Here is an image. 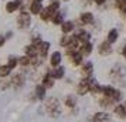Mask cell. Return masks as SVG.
Instances as JSON below:
<instances>
[{
	"label": "cell",
	"instance_id": "cell-1",
	"mask_svg": "<svg viewBox=\"0 0 126 122\" xmlns=\"http://www.w3.org/2000/svg\"><path fill=\"white\" fill-rule=\"evenodd\" d=\"M44 109H46V112L51 118H58V116L63 114L61 102L55 97H47L46 101H44Z\"/></svg>",
	"mask_w": 126,
	"mask_h": 122
},
{
	"label": "cell",
	"instance_id": "cell-2",
	"mask_svg": "<svg viewBox=\"0 0 126 122\" xmlns=\"http://www.w3.org/2000/svg\"><path fill=\"white\" fill-rule=\"evenodd\" d=\"M31 14L29 10H23V12L18 13L17 16V27L20 30H27L31 27Z\"/></svg>",
	"mask_w": 126,
	"mask_h": 122
},
{
	"label": "cell",
	"instance_id": "cell-3",
	"mask_svg": "<svg viewBox=\"0 0 126 122\" xmlns=\"http://www.w3.org/2000/svg\"><path fill=\"white\" fill-rule=\"evenodd\" d=\"M26 81H27V77H26L24 72H16V74H13L12 78H10L12 88L16 89V91H20V89L26 85Z\"/></svg>",
	"mask_w": 126,
	"mask_h": 122
},
{
	"label": "cell",
	"instance_id": "cell-4",
	"mask_svg": "<svg viewBox=\"0 0 126 122\" xmlns=\"http://www.w3.org/2000/svg\"><path fill=\"white\" fill-rule=\"evenodd\" d=\"M125 74H126V67L125 65H122L120 63H116V64L110 68V78L113 80V81H122V78L125 77Z\"/></svg>",
	"mask_w": 126,
	"mask_h": 122
},
{
	"label": "cell",
	"instance_id": "cell-5",
	"mask_svg": "<svg viewBox=\"0 0 126 122\" xmlns=\"http://www.w3.org/2000/svg\"><path fill=\"white\" fill-rule=\"evenodd\" d=\"M75 91L78 97H85L89 94V78H81L75 85Z\"/></svg>",
	"mask_w": 126,
	"mask_h": 122
},
{
	"label": "cell",
	"instance_id": "cell-6",
	"mask_svg": "<svg viewBox=\"0 0 126 122\" xmlns=\"http://www.w3.org/2000/svg\"><path fill=\"white\" fill-rule=\"evenodd\" d=\"M94 74V63L92 61H84L79 67V75L81 78H91Z\"/></svg>",
	"mask_w": 126,
	"mask_h": 122
},
{
	"label": "cell",
	"instance_id": "cell-7",
	"mask_svg": "<svg viewBox=\"0 0 126 122\" xmlns=\"http://www.w3.org/2000/svg\"><path fill=\"white\" fill-rule=\"evenodd\" d=\"M96 48H98V54L102 55V57H109V55L113 52V47H112V44L108 43L106 40L101 41V43L98 44Z\"/></svg>",
	"mask_w": 126,
	"mask_h": 122
},
{
	"label": "cell",
	"instance_id": "cell-8",
	"mask_svg": "<svg viewBox=\"0 0 126 122\" xmlns=\"http://www.w3.org/2000/svg\"><path fill=\"white\" fill-rule=\"evenodd\" d=\"M63 63V52L60 50H55L50 54L48 57V64H50V68H55V67H60Z\"/></svg>",
	"mask_w": 126,
	"mask_h": 122
},
{
	"label": "cell",
	"instance_id": "cell-9",
	"mask_svg": "<svg viewBox=\"0 0 126 122\" xmlns=\"http://www.w3.org/2000/svg\"><path fill=\"white\" fill-rule=\"evenodd\" d=\"M40 82L46 87V89H51V88H54V85H55V80L52 78L51 72H50V68H46L44 74L41 75Z\"/></svg>",
	"mask_w": 126,
	"mask_h": 122
},
{
	"label": "cell",
	"instance_id": "cell-10",
	"mask_svg": "<svg viewBox=\"0 0 126 122\" xmlns=\"http://www.w3.org/2000/svg\"><path fill=\"white\" fill-rule=\"evenodd\" d=\"M64 106L67 108V109H75L77 106H78V95L77 94H67L65 95V98H64Z\"/></svg>",
	"mask_w": 126,
	"mask_h": 122
},
{
	"label": "cell",
	"instance_id": "cell-11",
	"mask_svg": "<svg viewBox=\"0 0 126 122\" xmlns=\"http://www.w3.org/2000/svg\"><path fill=\"white\" fill-rule=\"evenodd\" d=\"M91 122H112V115L108 111H98L92 115Z\"/></svg>",
	"mask_w": 126,
	"mask_h": 122
},
{
	"label": "cell",
	"instance_id": "cell-12",
	"mask_svg": "<svg viewBox=\"0 0 126 122\" xmlns=\"http://www.w3.org/2000/svg\"><path fill=\"white\" fill-rule=\"evenodd\" d=\"M67 58H68V61L71 63V65H72V67H77V68H78V67H81V65H82V63L85 61V60H84L85 57H84L79 51L69 54V55H67Z\"/></svg>",
	"mask_w": 126,
	"mask_h": 122
},
{
	"label": "cell",
	"instance_id": "cell-13",
	"mask_svg": "<svg viewBox=\"0 0 126 122\" xmlns=\"http://www.w3.org/2000/svg\"><path fill=\"white\" fill-rule=\"evenodd\" d=\"M34 95H35V98H37L38 102H44V101H46V98H47V89H46V87H44L41 82L35 84Z\"/></svg>",
	"mask_w": 126,
	"mask_h": 122
},
{
	"label": "cell",
	"instance_id": "cell-14",
	"mask_svg": "<svg viewBox=\"0 0 126 122\" xmlns=\"http://www.w3.org/2000/svg\"><path fill=\"white\" fill-rule=\"evenodd\" d=\"M98 105L101 106V109L102 111H109V109H113L115 108V102L112 101L110 98H108V97H101V98L98 99Z\"/></svg>",
	"mask_w": 126,
	"mask_h": 122
},
{
	"label": "cell",
	"instance_id": "cell-15",
	"mask_svg": "<svg viewBox=\"0 0 126 122\" xmlns=\"http://www.w3.org/2000/svg\"><path fill=\"white\" fill-rule=\"evenodd\" d=\"M50 48H51V43L50 41H41L40 46L37 47V51H38V55H40L41 58H44L46 60L47 57H48V52H50Z\"/></svg>",
	"mask_w": 126,
	"mask_h": 122
},
{
	"label": "cell",
	"instance_id": "cell-16",
	"mask_svg": "<svg viewBox=\"0 0 126 122\" xmlns=\"http://www.w3.org/2000/svg\"><path fill=\"white\" fill-rule=\"evenodd\" d=\"M60 27H61V33L63 34H72L75 31V29H77L75 21H72V20H64V23Z\"/></svg>",
	"mask_w": 126,
	"mask_h": 122
},
{
	"label": "cell",
	"instance_id": "cell-17",
	"mask_svg": "<svg viewBox=\"0 0 126 122\" xmlns=\"http://www.w3.org/2000/svg\"><path fill=\"white\" fill-rule=\"evenodd\" d=\"M43 9H44V6H43V3H40V1H34V0H31L29 4V12L31 16H40V13L43 12Z\"/></svg>",
	"mask_w": 126,
	"mask_h": 122
},
{
	"label": "cell",
	"instance_id": "cell-18",
	"mask_svg": "<svg viewBox=\"0 0 126 122\" xmlns=\"http://www.w3.org/2000/svg\"><path fill=\"white\" fill-rule=\"evenodd\" d=\"M65 70L67 68L64 65H60V67H55V68H50V72H51L52 78L55 81H60V80L65 78Z\"/></svg>",
	"mask_w": 126,
	"mask_h": 122
},
{
	"label": "cell",
	"instance_id": "cell-19",
	"mask_svg": "<svg viewBox=\"0 0 126 122\" xmlns=\"http://www.w3.org/2000/svg\"><path fill=\"white\" fill-rule=\"evenodd\" d=\"M20 7H21V0H9L4 4V9L7 13L17 12V10H20Z\"/></svg>",
	"mask_w": 126,
	"mask_h": 122
},
{
	"label": "cell",
	"instance_id": "cell-20",
	"mask_svg": "<svg viewBox=\"0 0 126 122\" xmlns=\"http://www.w3.org/2000/svg\"><path fill=\"white\" fill-rule=\"evenodd\" d=\"M113 115L119 119H126V106L125 104H116L113 109Z\"/></svg>",
	"mask_w": 126,
	"mask_h": 122
},
{
	"label": "cell",
	"instance_id": "cell-21",
	"mask_svg": "<svg viewBox=\"0 0 126 122\" xmlns=\"http://www.w3.org/2000/svg\"><path fill=\"white\" fill-rule=\"evenodd\" d=\"M116 89H118V88L115 87V85H112V84H106V85H102V92H101V95H103V97H108V98L112 99L113 94L116 92Z\"/></svg>",
	"mask_w": 126,
	"mask_h": 122
},
{
	"label": "cell",
	"instance_id": "cell-22",
	"mask_svg": "<svg viewBox=\"0 0 126 122\" xmlns=\"http://www.w3.org/2000/svg\"><path fill=\"white\" fill-rule=\"evenodd\" d=\"M118 38H119V30L116 29V27H113V29L109 30L108 34H106V41H108V43H110V44L113 46L115 43L118 41Z\"/></svg>",
	"mask_w": 126,
	"mask_h": 122
},
{
	"label": "cell",
	"instance_id": "cell-23",
	"mask_svg": "<svg viewBox=\"0 0 126 122\" xmlns=\"http://www.w3.org/2000/svg\"><path fill=\"white\" fill-rule=\"evenodd\" d=\"M79 52L84 55V57H89L92 52H94V44H92V41H89V43H85V44H81Z\"/></svg>",
	"mask_w": 126,
	"mask_h": 122
},
{
	"label": "cell",
	"instance_id": "cell-24",
	"mask_svg": "<svg viewBox=\"0 0 126 122\" xmlns=\"http://www.w3.org/2000/svg\"><path fill=\"white\" fill-rule=\"evenodd\" d=\"M24 54L30 58H34L38 55V51H37V47H34L31 43L27 44V46H24Z\"/></svg>",
	"mask_w": 126,
	"mask_h": 122
},
{
	"label": "cell",
	"instance_id": "cell-25",
	"mask_svg": "<svg viewBox=\"0 0 126 122\" xmlns=\"http://www.w3.org/2000/svg\"><path fill=\"white\" fill-rule=\"evenodd\" d=\"M64 20H65V17L63 16V13L58 10V12H55L54 14H52V17H51L50 21H51L54 26H61V24L64 23Z\"/></svg>",
	"mask_w": 126,
	"mask_h": 122
},
{
	"label": "cell",
	"instance_id": "cell-26",
	"mask_svg": "<svg viewBox=\"0 0 126 122\" xmlns=\"http://www.w3.org/2000/svg\"><path fill=\"white\" fill-rule=\"evenodd\" d=\"M54 13H55V12L50 10L48 7H44V9H43V12L40 13V20H41V21H50Z\"/></svg>",
	"mask_w": 126,
	"mask_h": 122
},
{
	"label": "cell",
	"instance_id": "cell-27",
	"mask_svg": "<svg viewBox=\"0 0 126 122\" xmlns=\"http://www.w3.org/2000/svg\"><path fill=\"white\" fill-rule=\"evenodd\" d=\"M7 65H9V67H10V70H16V68H17L18 67V57L17 55H9V57H7V63H6Z\"/></svg>",
	"mask_w": 126,
	"mask_h": 122
},
{
	"label": "cell",
	"instance_id": "cell-28",
	"mask_svg": "<svg viewBox=\"0 0 126 122\" xmlns=\"http://www.w3.org/2000/svg\"><path fill=\"white\" fill-rule=\"evenodd\" d=\"M18 65L23 67V68H29V67H31V58L27 57L26 54L20 55V57H18Z\"/></svg>",
	"mask_w": 126,
	"mask_h": 122
},
{
	"label": "cell",
	"instance_id": "cell-29",
	"mask_svg": "<svg viewBox=\"0 0 126 122\" xmlns=\"http://www.w3.org/2000/svg\"><path fill=\"white\" fill-rule=\"evenodd\" d=\"M12 74V70L7 64H0V80L1 78H7V77Z\"/></svg>",
	"mask_w": 126,
	"mask_h": 122
},
{
	"label": "cell",
	"instance_id": "cell-30",
	"mask_svg": "<svg viewBox=\"0 0 126 122\" xmlns=\"http://www.w3.org/2000/svg\"><path fill=\"white\" fill-rule=\"evenodd\" d=\"M48 9L52 10V12H58L61 9V1L60 0H50V4H48Z\"/></svg>",
	"mask_w": 126,
	"mask_h": 122
},
{
	"label": "cell",
	"instance_id": "cell-31",
	"mask_svg": "<svg viewBox=\"0 0 126 122\" xmlns=\"http://www.w3.org/2000/svg\"><path fill=\"white\" fill-rule=\"evenodd\" d=\"M10 88H12L10 80H7V78H1V80H0V89H1V91H7V89H10Z\"/></svg>",
	"mask_w": 126,
	"mask_h": 122
},
{
	"label": "cell",
	"instance_id": "cell-32",
	"mask_svg": "<svg viewBox=\"0 0 126 122\" xmlns=\"http://www.w3.org/2000/svg\"><path fill=\"white\" fill-rule=\"evenodd\" d=\"M120 54H122V57H123V60H126V43H125V44H122V46H120Z\"/></svg>",
	"mask_w": 126,
	"mask_h": 122
},
{
	"label": "cell",
	"instance_id": "cell-33",
	"mask_svg": "<svg viewBox=\"0 0 126 122\" xmlns=\"http://www.w3.org/2000/svg\"><path fill=\"white\" fill-rule=\"evenodd\" d=\"M6 37H4V35L3 34H0V48H1V47H4V44H6Z\"/></svg>",
	"mask_w": 126,
	"mask_h": 122
},
{
	"label": "cell",
	"instance_id": "cell-34",
	"mask_svg": "<svg viewBox=\"0 0 126 122\" xmlns=\"http://www.w3.org/2000/svg\"><path fill=\"white\" fill-rule=\"evenodd\" d=\"M13 35H14V33L10 30V31H7L6 34H4V37H6V40H9V38H13Z\"/></svg>",
	"mask_w": 126,
	"mask_h": 122
},
{
	"label": "cell",
	"instance_id": "cell-35",
	"mask_svg": "<svg viewBox=\"0 0 126 122\" xmlns=\"http://www.w3.org/2000/svg\"><path fill=\"white\" fill-rule=\"evenodd\" d=\"M94 1H95V4H98V6H103L106 3V0H94Z\"/></svg>",
	"mask_w": 126,
	"mask_h": 122
},
{
	"label": "cell",
	"instance_id": "cell-36",
	"mask_svg": "<svg viewBox=\"0 0 126 122\" xmlns=\"http://www.w3.org/2000/svg\"><path fill=\"white\" fill-rule=\"evenodd\" d=\"M34 1H40V3H41V1H44V0H34Z\"/></svg>",
	"mask_w": 126,
	"mask_h": 122
},
{
	"label": "cell",
	"instance_id": "cell-37",
	"mask_svg": "<svg viewBox=\"0 0 126 122\" xmlns=\"http://www.w3.org/2000/svg\"><path fill=\"white\" fill-rule=\"evenodd\" d=\"M123 104H125V106H126V101H125V102H123Z\"/></svg>",
	"mask_w": 126,
	"mask_h": 122
},
{
	"label": "cell",
	"instance_id": "cell-38",
	"mask_svg": "<svg viewBox=\"0 0 126 122\" xmlns=\"http://www.w3.org/2000/svg\"><path fill=\"white\" fill-rule=\"evenodd\" d=\"M64 1H68V0H64Z\"/></svg>",
	"mask_w": 126,
	"mask_h": 122
}]
</instances>
